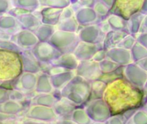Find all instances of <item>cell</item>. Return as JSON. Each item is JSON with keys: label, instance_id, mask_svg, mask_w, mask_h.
<instances>
[{"label": "cell", "instance_id": "12", "mask_svg": "<svg viewBox=\"0 0 147 124\" xmlns=\"http://www.w3.org/2000/svg\"><path fill=\"white\" fill-rule=\"evenodd\" d=\"M54 89L52 85L50 76L43 72L37 75L35 91L38 94L52 93Z\"/></svg>", "mask_w": 147, "mask_h": 124}, {"label": "cell", "instance_id": "15", "mask_svg": "<svg viewBox=\"0 0 147 124\" xmlns=\"http://www.w3.org/2000/svg\"><path fill=\"white\" fill-rule=\"evenodd\" d=\"M88 114L82 109L75 108L70 115L69 118L78 124H88Z\"/></svg>", "mask_w": 147, "mask_h": 124}, {"label": "cell", "instance_id": "1", "mask_svg": "<svg viewBox=\"0 0 147 124\" xmlns=\"http://www.w3.org/2000/svg\"><path fill=\"white\" fill-rule=\"evenodd\" d=\"M23 72L19 53L0 49V82H13Z\"/></svg>", "mask_w": 147, "mask_h": 124}, {"label": "cell", "instance_id": "17", "mask_svg": "<svg viewBox=\"0 0 147 124\" xmlns=\"http://www.w3.org/2000/svg\"><path fill=\"white\" fill-rule=\"evenodd\" d=\"M9 89H6L0 86V103L4 102L9 99Z\"/></svg>", "mask_w": 147, "mask_h": 124}, {"label": "cell", "instance_id": "2", "mask_svg": "<svg viewBox=\"0 0 147 124\" xmlns=\"http://www.w3.org/2000/svg\"><path fill=\"white\" fill-rule=\"evenodd\" d=\"M59 92L60 97L67 99L76 106L86 100L88 90L81 77L76 75Z\"/></svg>", "mask_w": 147, "mask_h": 124}, {"label": "cell", "instance_id": "8", "mask_svg": "<svg viewBox=\"0 0 147 124\" xmlns=\"http://www.w3.org/2000/svg\"><path fill=\"white\" fill-rule=\"evenodd\" d=\"M63 9L45 7L41 10L40 19L41 23L55 26L59 22Z\"/></svg>", "mask_w": 147, "mask_h": 124}, {"label": "cell", "instance_id": "16", "mask_svg": "<svg viewBox=\"0 0 147 124\" xmlns=\"http://www.w3.org/2000/svg\"><path fill=\"white\" fill-rule=\"evenodd\" d=\"M26 94L24 92L17 90V89H10L9 93V99L17 101L20 103L25 101L26 98Z\"/></svg>", "mask_w": 147, "mask_h": 124}, {"label": "cell", "instance_id": "6", "mask_svg": "<svg viewBox=\"0 0 147 124\" xmlns=\"http://www.w3.org/2000/svg\"><path fill=\"white\" fill-rule=\"evenodd\" d=\"M37 80L36 74L30 73H22V74L13 81V89L21 90L25 93L34 91Z\"/></svg>", "mask_w": 147, "mask_h": 124}, {"label": "cell", "instance_id": "13", "mask_svg": "<svg viewBox=\"0 0 147 124\" xmlns=\"http://www.w3.org/2000/svg\"><path fill=\"white\" fill-rule=\"evenodd\" d=\"M24 110H25V106L22 103L9 99L0 103V112L4 114L17 116Z\"/></svg>", "mask_w": 147, "mask_h": 124}, {"label": "cell", "instance_id": "19", "mask_svg": "<svg viewBox=\"0 0 147 124\" xmlns=\"http://www.w3.org/2000/svg\"><path fill=\"white\" fill-rule=\"evenodd\" d=\"M17 116L9 115L0 112V121H6L13 119H17Z\"/></svg>", "mask_w": 147, "mask_h": 124}, {"label": "cell", "instance_id": "7", "mask_svg": "<svg viewBox=\"0 0 147 124\" xmlns=\"http://www.w3.org/2000/svg\"><path fill=\"white\" fill-rule=\"evenodd\" d=\"M23 72L36 74L40 71L41 67L40 63L33 55L30 50H22L20 53Z\"/></svg>", "mask_w": 147, "mask_h": 124}, {"label": "cell", "instance_id": "14", "mask_svg": "<svg viewBox=\"0 0 147 124\" xmlns=\"http://www.w3.org/2000/svg\"><path fill=\"white\" fill-rule=\"evenodd\" d=\"M58 99L52 93L38 94L32 98L31 102L33 105L53 107Z\"/></svg>", "mask_w": 147, "mask_h": 124}, {"label": "cell", "instance_id": "4", "mask_svg": "<svg viewBox=\"0 0 147 124\" xmlns=\"http://www.w3.org/2000/svg\"><path fill=\"white\" fill-rule=\"evenodd\" d=\"M40 65H48L59 57L62 53L48 42H39L32 50Z\"/></svg>", "mask_w": 147, "mask_h": 124}, {"label": "cell", "instance_id": "11", "mask_svg": "<svg viewBox=\"0 0 147 124\" xmlns=\"http://www.w3.org/2000/svg\"><path fill=\"white\" fill-rule=\"evenodd\" d=\"M76 75L74 70L67 71L60 74L50 76L51 82L54 89L60 91Z\"/></svg>", "mask_w": 147, "mask_h": 124}, {"label": "cell", "instance_id": "20", "mask_svg": "<svg viewBox=\"0 0 147 124\" xmlns=\"http://www.w3.org/2000/svg\"><path fill=\"white\" fill-rule=\"evenodd\" d=\"M23 124H51V123L41 122V121L33 120V119H29L28 121H25Z\"/></svg>", "mask_w": 147, "mask_h": 124}, {"label": "cell", "instance_id": "9", "mask_svg": "<svg viewBox=\"0 0 147 124\" xmlns=\"http://www.w3.org/2000/svg\"><path fill=\"white\" fill-rule=\"evenodd\" d=\"M78 59L73 53L62 54L57 59L52 61L50 64L52 66L63 67L68 70H75L78 66Z\"/></svg>", "mask_w": 147, "mask_h": 124}, {"label": "cell", "instance_id": "10", "mask_svg": "<svg viewBox=\"0 0 147 124\" xmlns=\"http://www.w3.org/2000/svg\"><path fill=\"white\" fill-rule=\"evenodd\" d=\"M76 107L67 99L60 97L53 106V109L59 118H69Z\"/></svg>", "mask_w": 147, "mask_h": 124}, {"label": "cell", "instance_id": "21", "mask_svg": "<svg viewBox=\"0 0 147 124\" xmlns=\"http://www.w3.org/2000/svg\"><path fill=\"white\" fill-rule=\"evenodd\" d=\"M2 82H0V86H1V85H2Z\"/></svg>", "mask_w": 147, "mask_h": 124}, {"label": "cell", "instance_id": "3", "mask_svg": "<svg viewBox=\"0 0 147 124\" xmlns=\"http://www.w3.org/2000/svg\"><path fill=\"white\" fill-rule=\"evenodd\" d=\"M51 38L57 39V42L50 43L62 54L73 53L78 44L75 33L56 30Z\"/></svg>", "mask_w": 147, "mask_h": 124}, {"label": "cell", "instance_id": "5", "mask_svg": "<svg viewBox=\"0 0 147 124\" xmlns=\"http://www.w3.org/2000/svg\"><path fill=\"white\" fill-rule=\"evenodd\" d=\"M24 116L28 119L52 123L58 119L53 107L32 104L26 107Z\"/></svg>", "mask_w": 147, "mask_h": 124}, {"label": "cell", "instance_id": "18", "mask_svg": "<svg viewBox=\"0 0 147 124\" xmlns=\"http://www.w3.org/2000/svg\"><path fill=\"white\" fill-rule=\"evenodd\" d=\"M55 124H78L69 118H59L55 122Z\"/></svg>", "mask_w": 147, "mask_h": 124}]
</instances>
